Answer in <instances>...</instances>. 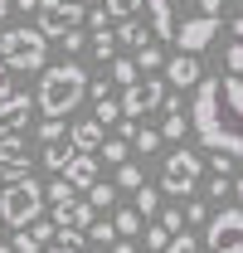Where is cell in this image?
<instances>
[{"label":"cell","instance_id":"13","mask_svg":"<svg viewBox=\"0 0 243 253\" xmlns=\"http://www.w3.org/2000/svg\"><path fill=\"white\" fill-rule=\"evenodd\" d=\"M63 175H68V180H73L78 190H92V185H97V161H92L88 151H78V156L63 166Z\"/></svg>","mask_w":243,"mask_h":253},{"label":"cell","instance_id":"40","mask_svg":"<svg viewBox=\"0 0 243 253\" xmlns=\"http://www.w3.org/2000/svg\"><path fill=\"white\" fill-rule=\"evenodd\" d=\"M161 224H165L170 234H180V229H185V210H165V214H161Z\"/></svg>","mask_w":243,"mask_h":253},{"label":"cell","instance_id":"21","mask_svg":"<svg viewBox=\"0 0 243 253\" xmlns=\"http://www.w3.org/2000/svg\"><path fill=\"white\" fill-rule=\"evenodd\" d=\"M190 126H195V122H190V117H185L180 107H175V112H165V122H161V136H165V141H180V136L190 131Z\"/></svg>","mask_w":243,"mask_h":253},{"label":"cell","instance_id":"23","mask_svg":"<svg viewBox=\"0 0 243 253\" xmlns=\"http://www.w3.org/2000/svg\"><path fill=\"white\" fill-rule=\"evenodd\" d=\"M136 210H141V219H151L156 210H161V190H156V185H141V190H136Z\"/></svg>","mask_w":243,"mask_h":253},{"label":"cell","instance_id":"3","mask_svg":"<svg viewBox=\"0 0 243 253\" xmlns=\"http://www.w3.org/2000/svg\"><path fill=\"white\" fill-rule=\"evenodd\" d=\"M88 73H83V63H49L44 68V78H39V107H44V117H68L83 97H88Z\"/></svg>","mask_w":243,"mask_h":253},{"label":"cell","instance_id":"22","mask_svg":"<svg viewBox=\"0 0 243 253\" xmlns=\"http://www.w3.org/2000/svg\"><path fill=\"white\" fill-rule=\"evenodd\" d=\"M88 200H92V210H112V205H117V185H107V180H97V185L88 190Z\"/></svg>","mask_w":243,"mask_h":253},{"label":"cell","instance_id":"18","mask_svg":"<svg viewBox=\"0 0 243 253\" xmlns=\"http://www.w3.org/2000/svg\"><path fill=\"white\" fill-rule=\"evenodd\" d=\"M117 44H122L117 30H97V34H92V54H97V63H112V59H117Z\"/></svg>","mask_w":243,"mask_h":253},{"label":"cell","instance_id":"50","mask_svg":"<svg viewBox=\"0 0 243 253\" xmlns=\"http://www.w3.org/2000/svg\"><path fill=\"white\" fill-rule=\"evenodd\" d=\"M234 195H239V205H243V175H239V180H234Z\"/></svg>","mask_w":243,"mask_h":253},{"label":"cell","instance_id":"11","mask_svg":"<svg viewBox=\"0 0 243 253\" xmlns=\"http://www.w3.org/2000/svg\"><path fill=\"white\" fill-rule=\"evenodd\" d=\"M200 78H204V68H200V54H175V59H165V83L170 88H200Z\"/></svg>","mask_w":243,"mask_h":253},{"label":"cell","instance_id":"29","mask_svg":"<svg viewBox=\"0 0 243 253\" xmlns=\"http://www.w3.org/2000/svg\"><path fill=\"white\" fill-rule=\"evenodd\" d=\"M170 239H175V234H170L165 224H151V229H146V249H156V253H165V244H170Z\"/></svg>","mask_w":243,"mask_h":253},{"label":"cell","instance_id":"32","mask_svg":"<svg viewBox=\"0 0 243 253\" xmlns=\"http://www.w3.org/2000/svg\"><path fill=\"white\" fill-rule=\"evenodd\" d=\"M54 244H59V249H83V244H88V229H59Z\"/></svg>","mask_w":243,"mask_h":253},{"label":"cell","instance_id":"30","mask_svg":"<svg viewBox=\"0 0 243 253\" xmlns=\"http://www.w3.org/2000/svg\"><path fill=\"white\" fill-rule=\"evenodd\" d=\"M10 249H15V253H44V244L34 239L30 229H15V244H10Z\"/></svg>","mask_w":243,"mask_h":253},{"label":"cell","instance_id":"37","mask_svg":"<svg viewBox=\"0 0 243 253\" xmlns=\"http://www.w3.org/2000/svg\"><path fill=\"white\" fill-rule=\"evenodd\" d=\"M224 63H229V73H243V39H234L224 49Z\"/></svg>","mask_w":243,"mask_h":253},{"label":"cell","instance_id":"42","mask_svg":"<svg viewBox=\"0 0 243 253\" xmlns=\"http://www.w3.org/2000/svg\"><path fill=\"white\" fill-rule=\"evenodd\" d=\"M229 190H234V180H229V175H214V180H209V195H214V200H224Z\"/></svg>","mask_w":243,"mask_h":253},{"label":"cell","instance_id":"19","mask_svg":"<svg viewBox=\"0 0 243 253\" xmlns=\"http://www.w3.org/2000/svg\"><path fill=\"white\" fill-rule=\"evenodd\" d=\"M112 224H117L122 239H136V234H141V210H136V205H126V210L112 214Z\"/></svg>","mask_w":243,"mask_h":253},{"label":"cell","instance_id":"24","mask_svg":"<svg viewBox=\"0 0 243 253\" xmlns=\"http://www.w3.org/2000/svg\"><path fill=\"white\" fill-rule=\"evenodd\" d=\"M161 141H165V136H161V131H151V126H136V136H131V146H136L141 156H151Z\"/></svg>","mask_w":243,"mask_h":253},{"label":"cell","instance_id":"26","mask_svg":"<svg viewBox=\"0 0 243 253\" xmlns=\"http://www.w3.org/2000/svg\"><path fill=\"white\" fill-rule=\"evenodd\" d=\"M88 239H97V244H117L122 234H117V224H112V219H92L88 224Z\"/></svg>","mask_w":243,"mask_h":253},{"label":"cell","instance_id":"7","mask_svg":"<svg viewBox=\"0 0 243 253\" xmlns=\"http://www.w3.org/2000/svg\"><path fill=\"white\" fill-rule=\"evenodd\" d=\"M200 156L195 151H170L165 156V170H161V190L165 195H180V200H190L195 195V185H200Z\"/></svg>","mask_w":243,"mask_h":253},{"label":"cell","instance_id":"33","mask_svg":"<svg viewBox=\"0 0 243 253\" xmlns=\"http://www.w3.org/2000/svg\"><path fill=\"white\" fill-rule=\"evenodd\" d=\"M107 10H112V20H131V15H141V0H107Z\"/></svg>","mask_w":243,"mask_h":253},{"label":"cell","instance_id":"38","mask_svg":"<svg viewBox=\"0 0 243 253\" xmlns=\"http://www.w3.org/2000/svg\"><path fill=\"white\" fill-rule=\"evenodd\" d=\"M185 224H209V205L190 200V205H185Z\"/></svg>","mask_w":243,"mask_h":253},{"label":"cell","instance_id":"55","mask_svg":"<svg viewBox=\"0 0 243 253\" xmlns=\"http://www.w3.org/2000/svg\"><path fill=\"white\" fill-rule=\"evenodd\" d=\"M239 5H243V0H239Z\"/></svg>","mask_w":243,"mask_h":253},{"label":"cell","instance_id":"17","mask_svg":"<svg viewBox=\"0 0 243 253\" xmlns=\"http://www.w3.org/2000/svg\"><path fill=\"white\" fill-rule=\"evenodd\" d=\"M44 195H49V205L59 210V205H73V200H78V185H73L68 175H59V180H49V185H44Z\"/></svg>","mask_w":243,"mask_h":253},{"label":"cell","instance_id":"6","mask_svg":"<svg viewBox=\"0 0 243 253\" xmlns=\"http://www.w3.org/2000/svg\"><path fill=\"white\" fill-rule=\"evenodd\" d=\"M204 249L209 253H243V205L209 214V224H204Z\"/></svg>","mask_w":243,"mask_h":253},{"label":"cell","instance_id":"49","mask_svg":"<svg viewBox=\"0 0 243 253\" xmlns=\"http://www.w3.org/2000/svg\"><path fill=\"white\" fill-rule=\"evenodd\" d=\"M20 5V15H30V10H39V0H15Z\"/></svg>","mask_w":243,"mask_h":253},{"label":"cell","instance_id":"4","mask_svg":"<svg viewBox=\"0 0 243 253\" xmlns=\"http://www.w3.org/2000/svg\"><path fill=\"white\" fill-rule=\"evenodd\" d=\"M44 185L30 180V175H15V180H5V195H0V219L10 224V229H30L34 219H44Z\"/></svg>","mask_w":243,"mask_h":253},{"label":"cell","instance_id":"2","mask_svg":"<svg viewBox=\"0 0 243 253\" xmlns=\"http://www.w3.org/2000/svg\"><path fill=\"white\" fill-rule=\"evenodd\" d=\"M151 30L185 54H204L219 34V0H146Z\"/></svg>","mask_w":243,"mask_h":253},{"label":"cell","instance_id":"53","mask_svg":"<svg viewBox=\"0 0 243 253\" xmlns=\"http://www.w3.org/2000/svg\"><path fill=\"white\" fill-rule=\"evenodd\" d=\"M0 195H5V175H0Z\"/></svg>","mask_w":243,"mask_h":253},{"label":"cell","instance_id":"5","mask_svg":"<svg viewBox=\"0 0 243 253\" xmlns=\"http://www.w3.org/2000/svg\"><path fill=\"white\" fill-rule=\"evenodd\" d=\"M0 59L10 63V68H25V73L44 68V63H49V34L34 30V25L5 30V34H0Z\"/></svg>","mask_w":243,"mask_h":253},{"label":"cell","instance_id":"54","mask_svg":"<svg viewBox=\"0 0 243 253\" xmlns=\"http://www.w3.org/2000/svg\"><path fill=\"white\" fill-rule=\"evenodd\" d=\"M0 229H5V219H0Z\"/></svg>","mask_w":243,"mask_h":253},{"label":"cell","instance_id":"52","mask_svg":"<svg viewBox=\"0 0 243 253\" xmlns=\"http://www.w3.org/2000/svg\"><path fill=\"white\" fill-rule=\"evenodd\" d=\"M5 15H10V0H0V20H5Z\"/></svg>","mask_w":243,"mask_h":253},{"label":"cell","instance_id":"16","mask_svg":"<svg viewBox=\"0 0 243 253\" xmlns=\"http://www.w3.org/2000/svg\"><path fill=\"white\" fill-rule=\"evenodd\" d=\"M151 34H156V30H151V25H141L136 15L117 25V39H122V44H131V49H146V44H151Z\"/></svg>","mask_w":243,"mask_h":253},{"label":"cell","instance_id":"12","mask_svg":"<svg viewBox=\"0 0 243 253\" xmlns=\"http://www.w3.org/2000/svg\"><path fill=\"white\" fill-rule=\"evenodd\" d=\"M92 214H97L92 200H73V205H59V210H54V224H59V229H88Z\"/></svg>","mask_w":243,"mask_h":253},{"label":"cell","instance_id":"47","mask_svg":"<svg viewBox=\"0 0 243 253\" xmlns=\"http://www.w3.org/2000/svg\"><path fill=\"white\" fill-rule=\"evenodd\" d=\"M229 30H234V39H243V15H234V20H229Z\"/></svg>","mask_w":243,"mask_h":253},{"label":"cell","instance_id":"8","mask_svg":"<svg viewBox=\"0 0 243 253\" xmlns=\"http://www.w3.org/2000/svg\"><path fill=\"white\" fill-rule=\"evenodd\" d=\"M165 97H170V88H165L161 78H141V83L122 88V117H141V112H156V107H165Z\"/></svg>","mask_w":243,"mask_h":253},{"label":"cell","instance_id":"43","mask_svg":"<svg viewBox=\"0 0 243 253\" xmlns=\"http://www.w3.org/2000/svg\"><path fill=\"white\" fill-rule=\"evenodd\" d=\"M88 97H112V78L102 73V78H97V83H92V88H88Z\"/></svg>","mask_w":243,"mask_h":253},{"label":"cell","instance_id":"14","mask_svg":"<svg viewBox=\"0 0 243 253\" xmlns=\"http://www.w3.org/2000/svg\"><path fill=\"white\" fill-rule=\"evenodd\" d=\"M68 136H73V146H78V151H102V141H107V136H102V122H97V117H92V122H78V126H68Z\"/></svg>","mask_w":243,"mask_h":253},{"label":"cell","instance_id":"51","mask_svg":"<svg viewBox=\"0 0 243 253\" xmlns=\"http://www.w3.org/2000/svg\"><path fill=\"white\" fill-rule=\"evenodd\" d=\"M49 253H83V249H59V244H54V249H49Z\"/></svg>","mask_w":243,"mask_h":253},{"label":"cell","instance_id":"15","mask_svg":"<svg viewBox=\"0 0 243 253\" xmlns=\"http://www.w3.org/2000/svg\"><path fill=\"white\" fill-rule=\"evenodd\" d=\"M78 156V146H73V136H59V141H44V166L49 170H59L63 175V166Z\"/></svg>","mask_w":243,"mask_h":253},{"label":"cell","instance_id":"45","mask_svg":"<svg viewBox=\"0 0 243 253\" xmlns=\"http://www.w3.org/2000/svg\"><path fill=\"white\" fill-rule=\"evenodd\" d=\"M63 49L78 54V49H83V30H68V34H63Z\"/></svg>","mask_w":243,"mask_h":253},{"label":"cell","instance_id":"48","mask_svg":"<svg viewBox=\"0 0 243 253\" xmlns=\"http://www.w3.org/2000/svg\"><path fill=\"white\" fill-rule=\"evenodd\" d=\"M112 253H136V249H131V239H117V244H112Z\"/></svg>","mask_w":243,"mask_h":253},{"label":"cell","instance_id":"44","mask_svg":"<svg viewBox=\"0 0 243 253\" xmlns=\"http://www.w3.org/2000/svg\"><path fill=\"white\" fill-rule=\"evenodd\" d=\"M136 126H141L136 117H122V122H117V136H122V141H131V136H136Z\"/></svg>","mask_w":243,"mask_h":253},{"label":"cell","instance_id":"35","mask_svg":"<svg viewBox=\"0 0 243 253\" xmlns=\"http://www.w3.org/2000/svg\"><path fill=\"white\" fill-rule=\"evenodd\" d=\"M59 136H68L63 131V117H44L39 122V141H59Z\"/></svg>","mask_w":243,"mask_h":253},{"label":"cell","instance_id":"34","mask_svg":"<svg viewBox=\"0 0 243 253\" xmlns=\"http://www.w3.org/2000/svg\"><path fill=\"white\" fill-rule=\"evenodd\" d=\"M117 185H122V190H141V170H136L131 161H126V166H117Z\"/></svg>","mask_w":243,"mask_h":253},{"label":"cell","instance_id":"28","mask_svg":"<svg viewBox=\"0 0 243 253\" xmlns=\"http://www.w3.org/2000/svg\"><path fill=\"white\" fill-rule=\"evenodd\" d=\"M136 63H141V73H156V68L165 63V54H161L156 44H146V49H136Z\"/></svg>","mask_w":243,"mask_h":253},{"label":"cell","instance_id":"1","mask_svg":"<svg viewBox=\"0 0 243 253\" xmlns=\"http://www.w3.org/2000/svg\"><path fill=\"white\" fill-rule=\"evenodd\" d=\"M195 136L209 151H229L243 161V78H200L195 88V107H190Z\"/></svg>","mask_w":243,"mask_h":253},{"label":"cell","instance_id":"20","mask_svg":"<svg viewBox=\"0 0 243 253\" xmlns=\"http://www.w3.org/2000/svg\"><path fill=\"white\" fill-rule=\"evenodd\" d=\"M112 83H122V88L141 83V63L136 59H112Z\"/></svg>","mask_w":243,"mask_h":253},{"label":"cell","instance_id":"39","mask_svg":"<svg viewBox=\"0 0 243 253\" xmlns=\"http://www.w3.org/2000/svg\"><path fill=\"white\" fill-rule=\"evenodd\" d=\"M239 166V156H229V151H214V175H229Z\"/></svg>","mask_w":243,"mask_h":253},{"label":"cell","instance_id":"41","mask_svg":"<svg viewBox=\"0 0 243 253\" xmlns=\"http://www.w3.org/2000/svg\"><path fill=\"white\" fill-rule=\"evenodd\" d=\"M88 25L92 30H107V25H112V10H107V5H102V10H88Z\"/></svg>","mask_w":243,"mask_h":253},{"label":"cell","instance_id":"9","mask_svg":"<svg viewBox=\"0 0 243 253\" xmlns=\"http://www.w3.org/2000/svg\"><path fill=\"white\" fill-rule=\"evenodd\" d=\"M34 102H39L34 93H10V97H0V136H15V131H25V126H30Z\"/></svg>","mask_w":243,"mask_h":253},{"label":"cell","instance_id":"25","mask_svg":"<svg viewBox=\"0 0 243 253\" xmlns=\"http://www.w3.org/2000/svg\"><path fill=\"white\" fill-rule=\"evenodd\" d=\"M92 107H97V122L102 126L122 122V102H112V97H92Z\"/></svg>","mask_w":243,"mask_h":253},{"label":"cell","instance_id":"31","mask_svg":"<svg viewBox=\"0 0 243 253\" xmlns=\"http://www.w3.org/2000/svg\"><path fill=\"white\" fill-rule=\"evenodd\" d=\"M165 253H200V239H195V234H175V239H170V244H165Z\"/></svg>","mask_w":243,"mask_h":253},{"label":"cell","instance_id":"10","mask_svg":"<svg viewBox=\"0 0 243 253\" xmlns=\"http://www.w3.org/2000/svg\"><path fill=\"white\" fill-rule=\"evenodd\" d=\"M0 175H5V180H15V175H30L25 131H15V136H0Z\"/></svg>","mask_w":243,"mask_h":253},{"label":"cell","instance_id":"36","mask_svg":"<svg viewBox=\"0 0 243 253\" xmlns=\"http://www.w3.org/2000/svg\"><path fill=\"white\" fill-rule=\"evenodd\" d=\"M30 234L39 239V244H54V239H59V224H49V219H34V224H30Z\"/></svg>","mask_w":243,"mask_h":253},{"label":"cell","instance_id":"27","mask_svg":"<svg viewBox=\"0 0 243 253\" xmlns=\"http://www.w3.org/2000/svg\"><path fill=\"white\" fill-rule=\"evenodd\" d=\"M126 151H131V141H102V161H107V166H126Z\"/></svg>","mask_w":243,"mask_h":253},{"label":"cell","instance_id":"46","mask_svg":"<svg viewBox=\"0 0 243 253\" xmlns=\"http://www.w3.org/2000/svg\"><path fill=\"white\" fill-rule=\"evenodd\" d=\"M10 93H15V88H10V63L0 59V97H10Z\"/></svg>","mask_w":243,"mask_h":253}]
</instances>
